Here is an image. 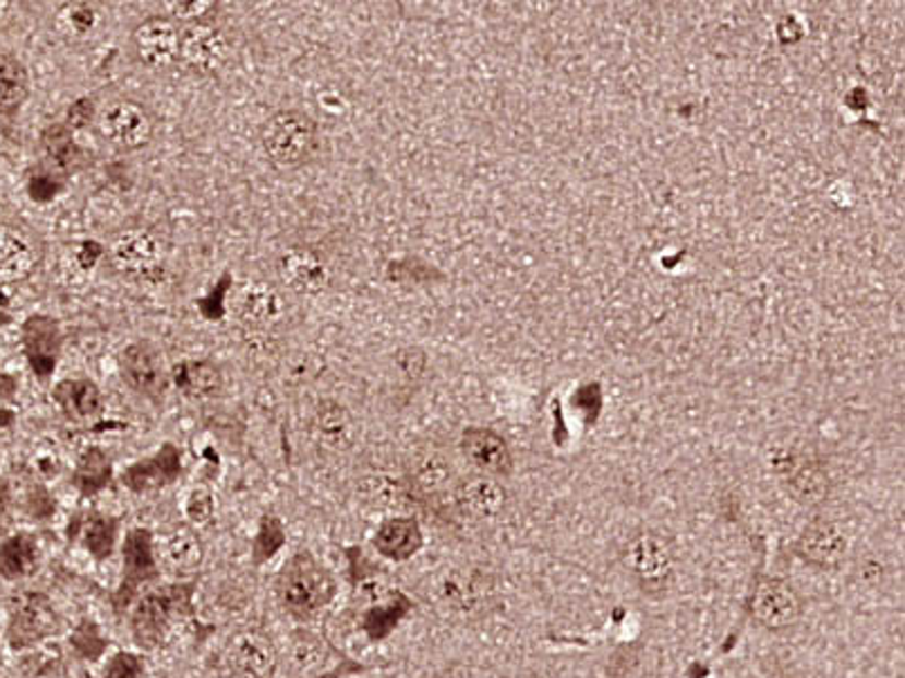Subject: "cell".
Masks as SVG:
<instances>
[{"mask_svg": "<svg viewBox=\"0 0 905 678\" xmlns=\"http://www.w3.org/2000/svg\"><path fill=\"white\" fill-rule=\"evenodd\" d=\"M402 612H405V607H394V605L375 607V609H371L366 614L364 629L369 631L371 638H383V635H387L391 631V627L398 622V618L402 616Z\"/></svg>", "mask_w": 905, "mask_h": 678, "instance_id": "cell-37", "label": "cell"}, {"mask_svg": "<svg viewBox=\"0 0 905 678\" xmlns=\"http://www.w3.org/2000/svg\"><path fill=\"white\" fill-rule=\"evenodd\" d=\"M411 479L423 495H438L451 481V468L441 455H423L413 463Z\"/></svg>", "mask_w": 905, "mask_h": 678, "instance_id": "cell-30", "label": "cell"}, {"mask_svg": "<svg viewBox=\"0 0 905 678\" xmlns=\"http://www.w3.org/2000/svg\"><path fill=\"white\" fill-rule=\"evenodd\" d=\"M36 564V542L29 535H16L0 548V573L5 578H23Z\"/></svg>", "mask_w": 905, "mask_h": 678, "instance_id": "cell-29", "label": "cell"}, {"mask_svg": "<svg viewBox=\"0 0 905 678\" xmlns=\"http://www.w3.org/2000/svg\"><path fill=\"white\" fill-rule=\"evenodd\" d=\"M180 32L176 21L167 14L144 19L131 36V46L137 61L148 70H169L180 57Z\"/></svg>", "mask_w": 905, "mask_h": 678, "instance_id": "cell-6", "label": "cell"}, {"mask_svg": "<svg viewBox=\"0 0 905 678\" xmlns=\"http://www.w3.org/2000/svg\"><path fill=\"white\" fill-rule=\"evenodd\" d=\"M228 663L241 678H270L279 665V654L268 635L241 631L230 640Z\"/></svg>", "mask_w": 905, "mask_h": 678, "instance_id": "cell-12", "label": "cell"}, {"mask_svg": "<svg viewBox=\"0 0 905 678\" xmlns=\"http://www.w3.org/2000/svg\"><path fill=\"white\" fill-rule=\"evenodd\" d=\"M847 537L834 521H813L798 540V555L818 569H834L843 561Z\"/></svg>", "mask_w": 905, "mask_h": 678, "instance_id": "cell-13", "label": "cell"}, {"mask_svg": "<svg viewBox=\"0 0 905 678\" xmlns=\"http://www.w3.org/2000/svg\"><path fill=\"white\" fill-rule=\"evenodd\" d=\"M165 8L169 19L176 23L182 21L184 27L209 21L218 10L214 0H171V3H165Z\"/></svg>", "mask_w": 905, "mask_h": 678, "instance_id": "cell-34", "label": "cell"}, {"mask_svg": "<svg viewBox=\"0 0 905 678\" xmlns=\"http://www.w3.org/2000/svg\"><path fill=\"white\" fill-rule=\"evenodd\" d=\"M178 472H180V457L173 445H167L156 459H148V461L133 465L124 474V483L131 489H135V493H142V489L171 483L178 476Z\"/></svg>", "mask_w": 905, "mask_h": 678, "instance_id": "cell-24", "label": "cell"}, {"mask_svg": "<svg viewBox=\"0 0 905 678\" xmlns=\"http://www.w3.org/2000/svg\"><path fill=\"white\" fill-rule=\"evenodd\" d=\"M84 540H86V548L95 555V557H108L112 550V542H116V523L104 519V517H93L86 523V531H84Z\"/></svg>", "mask_w": 905, "mask_h": 678, "instance_id": "cell-35", "label": "cell"}, {"mask_svg": "<svg viewBox=\"0 0 905 678\" xmlns=\"http://www.w3.org/2000/svg\"><path fill=\"white\" fill-rule=\"evenodd\" d=\"M423 546L421 525L413 519H389L375 533V548L389 559H409Z\"/></svg>", "mask_w": 905, "mask_h": 678, "instance_id": "cell-20", "label": "cell"}, {"mask_svg": "<svg viewBox=\"0 0 905 678\" xmlns=\"http://www.w3.org/2000/svg\"><path fill=\"white\" fill-rule=\"evenodd\" d=\"M279 281L299 296H315L330 286L333 273L324 254L313 247H288L277 263Z\"/></svg>", "mask_w": 905, "mask_h": 678, "instance_id": "cell-8", "label": "cell"}, {"mask_svg": "<svg viewBox=\"0 0 905 678\" xmlns=\"http://www.w3.org/2000/svg\"><path fill=\"white\" fill-rule=\"evenodd\" d=\"M29 95V77L25 65L12 57L0 55V116H12Z\"/></svg>", "mask_w": 905, "mask_h": 678, "instance_id": "cell-27", "label": "cell"}, {"mask_svg": "<svg viewBox=\"0 0 905 678\" xmlns=\"http://www.w3.org/2000/svg\"><path fill=\"white\" fill-rule=\"evenodd\" d=\"M156 578L154 540L148 531H133L124 542V589Z\"/></svg>", "mask_w": 905, "mask_h": 678, "instance_id": "cell-23", "label": "cell"}, {"mask_svg": "<svg viewBox=\"0 0 905 678\" xmlns=\"http://www.w3.org/2000/svg\"><path fill=\"white\" fill-rule=\"evenodd\" d=\"M55 629V612L52 605L44 595H27L21 607L16 609L12 633L19 645L21 643H34V640H41Z\"/></svg>", "mask_w": 905, "mask_h": 678, "instance_id": "cell-21", "label": "cell"}, {"mask_svg": "<svg viewBox=\"0 0 905 678\" xmlns=\"http://www.w3.org/2000/svg\"><path fill=\"white\" fill-rule=\"evenodd\" d=\"M110 266L129 277H146L162 263V241L146 228H129L118 232L108 243Z\"/></svg>", "mask_w": 905, "mask_h": 678, "instance_id": "cell-7", "label": "cell"}, {"mask_svg": "<svg viewBox=\"0 0 905 678\" xmlns=\"http://www.w3.org/2000/svg\"><path fill=\"white\" fill-rule=\"evenodd\" d=\"M283 546V531L277 519H266L261 525L256 544H254V559L266 561Z\"/></svg>", "mask_w": 905, "mask_h": 678, "instance_id": "cell-36", "label": "cell"}, {"mask_svg": "<svg viewBox=\"0 0 905 678\" xmlns=\"http://www.w3.org/2000/svg\"><path fill=\"white\" fill-rule=\"evenodd\" d=\"M333 593V578L306 553L292 557L279 578V597L297 616L317 614L328 605Z\"/></svg>", "mask_w": 905, "mask_h": 678, "instance_id": "cell-2", "label": "cell"}, {"mask_svg": "<svg viewBox=\"0 0 905 678\" xmlns=\"http://www.w3.org/2000/svg\"><path fill=\"white\" fill-rule=\"evenodd\" d=\"M44 256L36 237L14 222H0V286L21 283L39 268Z\"/></svg>", "mask_w": 905, "mask_h": 678, "instance_id": "cell-9", "label": "cell"}, {"mask_svg": "<svg viewBox=\"0 0 905 678\" xmlns=\"http://www.w3.org/2000/svg\"><path fill=\"white\" fill-rule=\"evenodd\" d=\"M283 311L281 304V296L275 288L270 286H263V283H254L248 286L241 292L239 299V315L248 326L261 328V326H268L273 324Z\"/></svg>", "mask_w": 905, "mask_h": 678, "instance_id": "cell-25", "label": "cell"}, {"mask_svg": "<svg viewBox=\"0 0 905 678\" xmlns=\"http://www.w3.org/2000/svg\"><path fill=\"white\" fill-rule=\"evenodd\" d=\"M110 479V461L101 449H88L80 459L77 472H74V485H77L84 495H93L101 489Z\"/></svg>", "mask_w": 905, "mask_h": 678, "instance_id": "cell-32", "label": "cell"}, {"mask_svg": "<svg viewBox=\"0 0 905 678\" xmlns=\"http://www.w3.org/2000/svg\"><path fill=\"white\" fill-rule=\"evenodd\" d=\"M23 337L32 366L41 375H48L57 362L61 347V335L57 324L48 317H29V322L23 328Z\"/></svg>", "mask_w": 905, "mask_h": 678, "instance_id": "cell-18", "label": "cell"}, {"mask_svg": "<svg viewBox=\"0 0 905 678\" xmlns=\"http://www.w3.org/2000/svg\"><path fill=\"white\" fill-rule=\"evenodd\" d=\"M466 459L481 470L483 474H508L512 468V457L506 440L493 429H468L461 440Z\"/></svg>", "mask_w": 905, "mask_h": 678, "instance_id": "cell-14", "label": "cell"}, {"mask_svg": "<svg viewBox=\"0 0 905 678\" xmlns=\"http://www.w3.org/2000/svg\"><path fill=\"white\" fill-rule=\"evenodd\" d=\"M176 387L190 398H214L222 391V373L209 360H184L173 366Z\"/></svg>", "mask_w": 905, "mask_h": 678, "instance_id": "cell-19", "label": "cell"}, {"mask_svg": "<svg viewBox=\"0 0 905 678\" xmlns=\"http://www.w3.org/2000/svg\"><path fill=\"white\" fill-rule=\"evenodd\" d=\"M108 678H140L142 665L133 654H118L108 665Z\"/></svg>", "mask_w": 905, "mask_h": 678, "instance_id": "cell-40", "label": "cell"}, {"mask_svg": "<svg viewBox=\"0 0 905 678\" xmlns=\"http://www.w3.org/2000/svg\"><path fill=\"white\" fill-rule=\"evenodd\" d=\"M101 25V12L90 3H68L59 12V27L72 36V41L88 39Z\"/></svg>", "mask_w": 905, "mask_h": 678, "instance_id": "cell-31", "label": "cell"}, {"mask_svg": "<svg viewBox=\"0 0 905 678\" xmlns=\"http://www.w3.org/2000/svg\"><path fill=\"white\" fill-rule=\"evenodd\" d=\"M203 561V544L190 529H176L165 540V564L173 573H192Z\"/></svg>", "mask_w": 905, "mask_h": 678, "instance_id": "cell-28", "label": "cell"}, {"mask_svg": "<svg viewBox=\"0 0 905 678\" xmlns=\"http://www.w3.org/2000/svg\"><path fill=\"white\" fill-rule=\"evenodd\" d=\"M313 434L324 449L347 451L355 440V423L347 407L335 400H324L315 409Z\"/></svg>", "mask_w": 905, "mask_h": 678, "instance_id": "cell-15", "label": "cell"}, {"mask_svg": "<svg viewBox=\"0 0 905 678\" xmlns=\"http://www.w3.org/2000/svg\"><path fill=\"white\" fill-rule=\"evenodd\" d=\"M748 612L762 627L780 631L798 620L800 597L786 582L764 578L750 591Z\"/></svg>", "mask_w": 905, "mask_h": 678, "instance_id": "cell-10", "label": "cell"}, {"mask_svg": "<svg viewBox=\"0 0 905 678\" xmlns=\"http://www.w3.org/2000/svg\"><path fill=\"white\" fill-rule=\"evenodd\" d=\"M625 569L648 593H661L674 578V553L656 533L634 535L623 553Z\"/></svg>", "mask_w": 905, "mask_h": 678, "instance_id": "cell-3", "label": "cell"}, {"mask_svg": "<svg viewBox=\"0 0 905 678\" xmlns=\"http://www.w3.org/2000/svg\"><path fill=\"white\" fill-rule=\"evenodd\" d=\"M455 499L463 514L472 519H493L504 510L506 493L497 481L487 476H474L459 483Z\"/></svg>", "mask_w": 905, "mask_h": 678, "instance_id": "cell-17", "label": "cell"}, {"mask_svg": "<svg viewBox=\"0 0 905 678\" xmlns=\"http://www.w3.org/2000/svg\"><path fill=\"white\" fill-rule=\"evenodd\" d=\"M317 142V122L304 110H279L261 129L263 154L281 169L306 165L315 154Z\"/></svg>", "mask_w": 905, "mask_h": 678, "instance_id": "cell-1", "label": "cell"}, {"mask_svg": "<svg viewBox=\"0 0 905 678\" xmlns=\"http://www.w3.org/2000/svg\"><path fill=\"white\" fill-rule=\"evenodd\" d=\"M369 485H371L369 495L378 504L396 506V504H402L405 499V489L400 487V483H394L391 479H373L369 481Z\"/></svg>", "mask_w": 905, "mask_h": 678, "instance_id": "cell-39", "label": "cell"}, {"mask_svg": "<svg viewBox=\"0 0 905 678\" xmlns=\"http://www.w3.org/2000/svg\"><path fill=\"white\" fill-rule=\"evenodd\" d=\"M788 487L803 504H818L826 495V476L818 465L805 463L788 476Z\"/></svg>", "mask_w": 905, "mask_h": 678, "instance_id": "cell-33", "label": "cell"}, {"mask_svg": "<svg viewBox=\"0 0 905 678\" xmlns=\"http://www.w3.org/2000/svg\"><path fill=\"white\" fill-rule=\"evenodd\" d=\"M41 154L50 169L70 173L80 169L84 154L74 140V131L68 124H52L41 133Z\"/></svg>", "mask_w": 905, "mask_h": 678, "instance_id": "cell-22", "label": "cell"}, {"mask_svg": "<svg viewBox=\"0 0 905 678\" xmlns=\"http://www.w3.org/2000/svg\"><path fill=\"white\" fill-rule=\"evenodd\" d=\"M120 371L124 383L133 391L148 398H158L160 394H165L169 385V371L165 358L156 347H150L146 342H137L124 349Z\"/></svg>", "mask_w": 905, "mask_h": 678, "instance_id": "cell-11", "label": "cell"}, {"mask_svg": "<svg viewBox=\"0 0 905 678\" xmlns=\"http://www.w3.org/2000/svg\"><path fill=\"white\" fill-rule=\"evenodd\" d=\"M230 57V41L228 34L222 32L212 21L186 25L180 32V57L178 63H182L186 70L198 74V77H207L216 70L222 68V63Z\"/></svg>", "mask_w": 905, "mask_h": 678, "instance_id": "cell-5", "label": "cell"}, {"mask_svg": "<svg viewBox=\"0 0 905 678\" xmlns=\"http://www.w3.org/2000/svg\"><path fill=\"white\" fill-rule=\"evenodd\" d=\"M176 607V600L171 593H148L140 600L133 614V633L140 645H156L162 640L171 614Z\"/></svg>", "mask_w": 905, "mask_h": 678, "instance_id": "cell-16", "label": "cell"}, {"mask_svg": "<svg viewBox=\"0 0 905 678\" xmlns=\"http://www.w3.org/2000/svg\"><path fill=\"white\" fill-rule=\"evenodd\" d=\"M97 126L108 144L120 150H137L154 137L156 120L144 104L120 97L101 108Z\"/></svg>", "mask_w": 905, "mask_h": 678, "instance_id": "cell-4", "label": "cell"}, {"mask_svg": "<svg viewBox=\"0 0 905 678\" xmlns=\"http://www.w3.org/2000/svg\"><path fill=\"white\" fill-rule=\"evenodd\" d=\"M55 400L72 419H93L101 411V391L90 380H65L55 389Z\"/></svg>", "mask_w": 905, "mask_h": 678, "instance_id": "cell-26", "label": "cell"}, {"mask_svg": "<svg viewBox=\"0 0 905 678\" xmlns=\"http://www.w3.org/2000/svg\"><path fill=\"white\" fill-rule=\"evenodd\" d=\"M212 512H214L212 495L207 493L205 487H196L194 493L190 495V499H186V517H190L194 523L203 525V523L209 521Z\"/></svg>", "mask_w": 905, "mask_h": 678, "instance_id": "cell-38", "label": "cell"}]
</instances>
